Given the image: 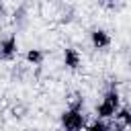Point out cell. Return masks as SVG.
Segmentation results:
<instances>
[{
	"label": "cell",
	"instance_id": "cell-5",
	"mask_svg": "<svg viewBox=\"0 0 131 131\" xmlns=\"http://www.w3.org/2000/svg\"><path fill=\"white\" fill-rule=\"evenodd\" d=\"M111 35L104 31V29H92L90 31V43H92V47L94 49H98V51H104L106 47H111Z\"/></svg>",
	"mask_w": 131,
	"mask_h": 131
},
{
	"label": "cell",
	"instance_id": "cell-6",
	"mask_svg": "<svg viewBox=\"0 0 131 131\" xmlns=\"http://www.w3.org/2000/svg\"><path fill=\"white\" fill-rule=\"evenodd\" d=\"M63 66H66L68 70H72V72L80 70V66H82V55H80V51H78L76 47H66V49H63Z\"/></svg>",
	"mask_w": 131,
	"mask_h": 131
},
{
	"label": "cell",
	"instance_id": "cell-4",
	"mask_svg": "<svg viewBox=\"0 0 131 131\" xmlns=\"http://www.w3.org/2000/svg\"><path fill=\"white\" fill-rule=\"evenodd\" d=\"M16 51H18V39L14 33L0 39V59H10L16 55Z\"/></svg>",
	"mask_w": 131,
	"mask_h": 131
},
{
	"label": "cell",
	"instance_id": "cell-8",
	"mask_svg": "<svg viewBox=\"0 0 131 131\" xmlns=\"http://www.w3.org/2000/svg\"><path fill=\"white\" fill-rule=\"evenodd\" d=\"M84 131H111V123L96 117L92 123H88V125L84 127Z\"/></svg>",
	"mask_w": 131,
	"mask_h": 131
},
{
	"label": "cell",
	"instance_id": "cell-10",
	"mask_svg": "<svg viewBox=\"0 0 131 131\" xmlns=\"http://www.w3.org/2000/svg\"><path fill=\"white\" fill-rule=\"evenodd\" d=\"M2 14H4V2L0 0V16H2Z\"/></svg>",
	"mask_w": 131,
	"mask_h": 131
},
{
	"label": "cell",
	"instance_id": "cell-1",
	"mask_svg": "<svg viewBox=\"0 0 131 131\" xmlns=\"http://www.w3.org/2000/svg\"><path fill=\"white\" fill-rule=\"evenodd\" d=\"M59 123H61L63 131H84L86 115H84V98L82 96H74L70 106L61 113Z\"/></svg>",
	"mask_w": 131,
	"mask_h": 131
},
{
	"label": "cell",
	"instance_id": "cell-3",
	"mask_svg": "<svg viewBox=\"0 0 131 131\" xmlns=\"http://www.w3.org/2000/svg\"><path fill=\"white\" fill-rule=\"evenodd\" d=\"M111 131H127L131 129V106H119L113 119H108Z\"/></svg>",
	"mask_w": 131,
	"mask_h": 131
},
{
	"label": "cell",
	"instance_id": "cell-9",
	"mask_svg": "<svg viewBox=\"0 0 131 131\" xmlns=\"http://www.w3.org/2000/svg\"><path fill=\"white\" fill-rule=\"evenodd\" d=\"M98 2H100V4H104V6H115L119 0H98Z\"/></svg>",
	"mask_w": 131,
	"mask_h": 131
},
{
	"label": "cell",
	"instance_id": "cell-2",
	"mask_svg": "<svg viewBox=\"0 0 131 131\" xmlns=\"http://www.w3.org/2000/svg\"><path fill=\"white\" fill-rule=\"evenodd\" d=\"M119 106H121V96H119V92H117V86L113 84V86L104 92L102 100L96 104V117L108 121V119L115 117V113L119 111Z\"/></svg>",
	"mask_w": 131,
	"mask_h": 131
},
{
	"label": "cell",
	"instance_id": "cell-7",
	"mask_svg": "<svg viewBox=\"0 0 131 131\" xmlns=\"http://www.w3.org/2000/svg\"><path fill=\"white\" fill-rule=\"evenodd\" d=\"M25 59L29 63H33V66H41L43 59H45V51L43 49H29L27 55H25Z\"/></svg>",
	"mask_w": 131,
	"mask_h": 131
}]
</instances>
